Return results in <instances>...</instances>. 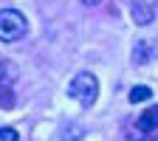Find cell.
I'll use <instances>...</instances> for the list:
<instances>
[{"label":"cell","instance_id":"6da1fadb","mask_svg":"<svg viewBox=\"0 0 158 141\" xmlns=\"http://www.w3.org/2000/svg\"><path fill=\"white\" fill-rule=\"evenodd\" d=\"M68 93H71V99H76L82 107H93L96 96H99V79H96L93 73L82 71V73H76V76L71 79Z\"/></svg>","mask_w":158,"mask_h":141},{"label":"cell","instance_id":"7a4b0ae2","mask_svg":"<svg viewBox=\"0 0 158 141\" xmlns=\"http://www.w3.org/2000/svg\"><path fill=\"white\" fill-rule=\"evenodd\" d=\"M28 31L26 17L17 9H0V43H17Z\"/></svg>","mask_w":158,"mask_h":141},{"label":"cell","instance_id":"3957f363","mask_svg":"<svg viewBox=\"0 0 158 141\" xmlns=\"http://www.w3.org/2000/svg\"><path fill=\"white\" fill-rule=\"evenodd\" d=\"M130 14L138 26H147L155 20V9H158V0H127Z\"/></svg>","mask_w":158,"mask_h":141},{"label":"cell","instance_id":"277c9868","mask_svg":"<svg viewBox=\"0 0 158 141\" xmlns=\"http://www.w3.org/2000/svg\"><path fill=\"white\" fill-rule=\"evenodd\" d=\"M155 54H158V48L150 45V39H135V45H133V65H147Z\"/></svg>","mask_w":158,"mask_h":141},{"label":"cell","instance_id":"5b68a950","mask_svg":"<svg viewBox=\"0 0 158 141\" xmlns=\"http://www.w3.org/2000/svg\"><path fill=\"white\" fill-rule=\"evenodd\" d=\"M138 130H141V133H152V130H158V105L141 113V118H138Z\"/></svg>","mask_w":158,"mask_h":141},{"label":"cell","instance_id":"8992f818","mask_svg":"<svg viewBox=\"0 0 158 141\" xmlns=\"http://www.w3.org/2000/svg\"><path fill=\"white\" fill-rule=\"evenodd\" d=\"M14 79H17V65L9 62V59H3V62H0V90H3V88H11Z\"/></svg>","mask_w":158,"mask_h":141},{"label":"cell","instance_id":"52a82bcc","mask_svg":"<svg viewBox=\"0 0 158 141\" xmlns=\"http://www.w3.org/2000/svg\"><path fill=\"white\" fill-rule=\"evenodd\" d=\"M150 96H152V88H147V85H135V88L130 90V105H141V102H147Z\"/></svg>","mask_w":158,"mask_h":141},{"label":"cell","instance_id":"ba28073f","mask_svg":"<svg viewBox=\"0 0 158 141\" xmlns=\"http://www.w3.org/2000/svg\"><path fill=\"white\" fill-rule=\"evenodd\" d=\"M17 138H20V133L14 127H0V141H17Z\"/></svg>","mask_w":158,"mask_h":141},{"label":"cell","instance_id":"9c48e42d","mask_svg":"<svg viewBox=\"0 0 158 141\" xmlns=\"http://www.w3.org/2000/svg\"><path fill=\"white\" fill-rule=\"evenodd\" d=\"M82 3H85V6H99L102 0H82Z\"/></svg>","mask_w":158,"mask_h":141}]
</instances>
